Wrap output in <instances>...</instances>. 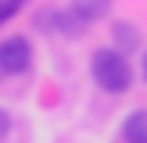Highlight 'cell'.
<instances>
[{
    "instance_id": "cell-1",
    "label": "cell",
    "mask_w": 147,
    "mask_h": 143,
    "mask_svg": "<svg viewBox=\"0 0 147 143\" xmlns=\"http://www.w3.org/2000/svg\"><path fill=\"white\" fill-rule=\"evenodd\" d=\"M90 72H93V82H97L104 93H126L129 82H133V68H129L126 54H122V50H115V47L93 50Z\"/></svg>"
},
{
    "instance_id": "cell-2",
    "label": "cell",
    "mask_w": 147,
    "mask_h": 143,
    "mask_svg": "<svg viewBox=\"0 0 147 143\" xmlns=\"http://www.w3.org/2000/svg\"><path fill=\"white\" fill-rule=\"evenodd\" d=\"M32 68V43L25 36H7L0 43V75H22Z\"/></svg>"
},
{
    "instance_id": "cell-3",
    "label": "cell",
    "mask_w": 147,
    "mask_h": 143,
    "mask_svg": "<svg viewBox=\"0 0 147 143\" xmlns=\"http://www.w3.org/2000/svg\"><path fill=\"white\" fill-rule=\"evenodd\" d=\"M111 11V0H72V14H76L79 21H100L104 14Z\"/></svg>"
},
{
    "instance_id": "cell-4",
    "label": "cell",
    "mask_w": 147,
    "mask_h": 143,
    "mask_svg": "<svg viewBox=\"0 0 147 143\" xmlns=\"http://www.w3.org/2000/svg\"><path fill=\"white\" fill-rule=\"evenodd\" d=\"M122 136H126V143H147V111L126 114V122H122Z\"/></svg>"
},
{
    "instance_id": "cell-5",
    "label": "cell",
    "mask_w": 147,
    "mask_h": 143,
    "mask_svg": "<svg viewBox=\"0 0 147 143\" xmlns=\"http://www.w3.org/2000/svg\"><path fill=\"white\" fill-rule=\"evenodd\" d=\"M111 36H115V50H136L140 47V29L129 25V21H119L111 29Z\"/></svg>"
},
{
    "instance_id": "cell-6",
    "label": "cell",
    "mask_w": 147,
    "mask_h": 143,
    "mask_svg": "<svg viewBox=\"0 0 147 143\" xmlns=\"http://www.w3.org/2000/svg\"><path fill=\"white\" fill-rule=\"evenodd\" d=\"M22 7H25V0H0V25H7Z\"/></svg>"
},
{
    "instance_id": "cell-7",
    "label": "cell",
    "mask_w": 147,
    "mask_h": 143,
    "mask_svg": "<svg viewBox=\"0 0 147 143\" xmlns=\"http://www.w3.org/2000/svg\"><path fill=\"white\" fill-rule=\"evenodd\" d=\"M7 125H11V122H7V114L0 111V140H4V136H7Z\"/></svg>"
},
{
    "instance_id": "cell-8",
    "label": "cell",
    "mask_w": 147,
    "mask_h": 143,
    "mask_svg": "<svg viewBox=\"0 0 147 143\" xmlns=\"http://www.w3.org/2000/svg\"><path fill=\"white\" fill-rule=\"evenodd\" d=\"M144 79H147V50H144Z\"/></svg>"
}]
</instances>
